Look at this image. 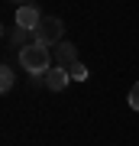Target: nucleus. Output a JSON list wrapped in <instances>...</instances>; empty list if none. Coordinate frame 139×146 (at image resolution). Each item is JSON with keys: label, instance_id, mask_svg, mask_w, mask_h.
I'll use <instances>...</instances> for the list:
<instances>
[{"label": "nucleus", "instance_id": "f257e3e1", "mask_svg": "<svg viewBox=\"0 0 139 146\" xmlns=\"http://www.w3.org/2000/svg\"><path fill=\"white\" fill-rule=\"evenodd\" d=\"M52 65H55L52 49L42 46V42H32V46L20 49V68H23V72H29V75H45Z\"/></svg>", "mask_w": 139, "mask_h": 146}, {"label": "nucleus", "instance_id": "f03ea898", "mask_svg": "<svg viewBox=\"0 0 139 146\" xmlns=\"http://www.w3.org/2000/svg\"><path fill=\"white\" fill-rule=\"evenodd\" d=\"M32 36H36V42H42V46H58L65 36V23L58 20V16H42V23L36 29H32Z\"/></svg>", "mask_w": 139, "mask_h": 146}, {"label": "nucleus", "instance_id": "7ed1b4c3", "mask_svg": "<svg viewBox=\"0 0 139 146\" xmlns=\"http://www.w3.org/2000/svg\"><path fill=\"white\" fill-rule=\"evenodd\" d=\"M52 58H55V65H62V68H71L78 62V49H74V42H58L55 49H52Z\"/></svg>", "mask_w": 139, "mask_h": 146}, {"label": "nucleus", "instance_id": "20e7f679", "mask_svg": "<svg viewBox=\"0 0 139 146\" xmlns=\"http://www.w3.org/2000/svg\"><path fill=\"white\" fill-rule=\"evenodd\" d=\"M68 68H62V65H52L49 72H45V88L49 91H65L68 88Z\"/></svg>", "mask_w": 139, "mask_h": 146}, {"label": "nucleus", "instance_id": "39448f33", "mask_svg": "<svg viewBox=\"0 0 139 146\" xmlns=\"http://www.w3.org/2000/svg\"><path fill=\"white\" fill-rule=\"evenodd\" d=\"M42 23V13L36 10L32 3H26V7H16V26H26V29H36Z\"/></svg>", "mask_w": 139, "mask_h": 146}, {"label": "nucleus", "instance_id": "423d86ee", "mask_svg": "<svg viewBox=\"0 0 139 146\" xmlns=\"http://www.w3.org/2000/svg\"><path fill=\"white\" fill-rule=\"evenodd\" d=\"M10 42L20 46V49H26V46L36 42V36H32V29H26V26H13V29H10Z\"/></svg>", "mask_w": 139, "mask_h": 146}, {"label": "nucleus", "instance_id": "0eeeda50", "mask_svg": "<svg viewBox=\"0 0 139 146\" xmlns=\"http://www.w3.org/2000/svg\"><path fill=\"white\" fill-rule=\"evenodd\" d=\"M13 84H16L13 68H10V65H3V68H0V91H3V94H10V88H13Z\"/></svg>", "mask_w": 139, "mask_h": 146}, {"label": "nucleus", "instance_id": "6e6552de", "mask_svg": "<svg viewBox=\"0 0 139 146\" xmlns=\"http://www.w3.org/2000/svg\"><path fill=\"white\" fill-rule=\"evenodd\" d=\"M68 75H71V81H84V78H88V65H84V62H74L71 68H68Z\"/></svg>", "mask_w": 139, "mask_h": 146}, {"label": "nucleus", "instance_id": "1a4fd4ad", "mask_svg": "<svg viewBox=\"0 0 139 146\" xmlns=\"http://www.w3.org/2000/svg\"><path fill=\"white\" fill-rule=\"evenodd\" d=\"M126 101H129V107H133V110H139V81L129 88V98H126Z\"/></svg>", "mask_w": 139, "mask_h": 146}, {"label": "nucleus", "instance_id": "9d476101", "mask_svg": "<svg viewBox=\"0 0 139 146\" xmlns=\"http://www.w3.org/2000/svg\"><path fill=\"white\" fill-rule=\"evenodd\" d=\"M10 3H16V7H26V3H29V0H10Z\"/></svg>", "mask_w": 139, "mask_h": 146}]
</instances>
